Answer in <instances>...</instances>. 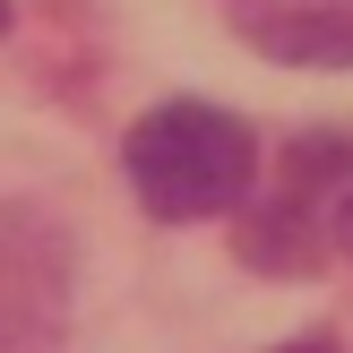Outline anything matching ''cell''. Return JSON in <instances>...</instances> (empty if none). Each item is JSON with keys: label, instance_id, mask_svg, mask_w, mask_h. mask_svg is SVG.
<instances>
[{"label": "cell", "instance_id": "6da1fadb", "mask_svg": "<svg viewBox=\"0 0 353 353\" xmlns=\"http://www.w3.org/2000/svg\"><path fill=\"white\" fill-rule=\"evenodd\" d=\"M250 172H259L250 130L233 112H216V103H155L130 130V190L164 224H199V216L241 207Z\"/></svg>", "mask_w": 353, "mask_h": 353}, {"label": "cell", "instance_id": "7a4b0ae2", "mask_svg": "<svg viewBox=\"0 0 353 353\" xmlns=\"http://www.w3.org/2000/svg\"><path fill=\"white\" fill-rule=\"evenodd\" d=\"M69 319V241L34 207H0V353H43Z\"/></svg>", "mask_w": 353, "mask_h": 353}, {"label": "cell", "instance_id": "3957f363", "mask_svg": "<svg viewBox=\"0 0 353 353\" xmlns=\"http://www.w3.org/2000/svg\"><path fill=\"white\" fill-rule=\"evenodd\" d=\"M224 26L285 69H345L353 61V0H216Z\"/></svg>", "mask_w": 353, "mask_h": 353}, {"label": "cell", "instance_id": "277c9868", "mask_svg": "<svg viewBox=\"0 0 353 353\" xmlns=\"http://www.w3.org/2000/svg\"><path fill=\"white\" fill-rule=\"evenodd\" d=\"M327 216H336V250L353 259V190H336V207H327Z\"/></svg>", "mask_w": 353, "mask_h": 353}, {"label": "cell", "instance_id": "5b68a950", "mask_svg": "<svg viewBox=\"0 0 353 353\" xmlns=\"http://www.w3.org/2000/svg\"><path fill=\"white\" fill-rule=\"evenodd\" d=\"M285 353H336V345H327V336H302V345H285Z\"/></svg>", "mask_w": 353, "mask_h": 353}, {"label": "cell", "instance_id": "8992f818", "mask_svg": "<svg viewBox=\"0 0 353 353\" xmlns=\"http://www.w3.org/2000/svg\"><path fill=\"white\" fill-rule=\"evenodd\" d=\"M0 26H9V0H0Z\"/></svg>", "mask_w": 353, "mask_h": 353}]
</instances>
